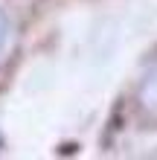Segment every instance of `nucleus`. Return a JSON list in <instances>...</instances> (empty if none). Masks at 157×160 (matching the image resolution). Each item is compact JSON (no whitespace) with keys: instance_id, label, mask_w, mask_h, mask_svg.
Masks as SVG:
<instances>
[{"instance_id":"obj_2","label":"nucleus","mask_w":157,"mask_h":160,"mask_svg":"<svg viewBox=\"0 0 157 160\" xmlns=\"http://www.w3.org/2000/svg\"><path fill=\"white\" fill-rule=\"evenodd\" d=\"M3 35H6V23H3V15H0V44H3Z\"/></svg>"},{"instance_id":"obj_1","label":"nucleus","mask_w":157,"mask_h":160,"mask_svg":"<svg viewBox=\"0 0 157 160\" xmlns=\"http://www.w3.org/2000/svg\"><path fill=\"white\" fill-rule=\"evenodd\" d=\"M143 105H145V108H154V105H157V73H151V79H145Z\"/></svg>"}]
</instances>
